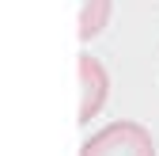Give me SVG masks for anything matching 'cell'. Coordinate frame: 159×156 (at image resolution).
Instances as JSON below:
<instances>
[{"instance_id": "cell-1", "label": "cell", "mask_w": 159, "mask_h": 156, "mask_svg": "<svg viewBox=\"0 0 159 156\" xmlns=\"http://www.w3.org/2000/svg\"><path fill=\"white\" fill-rule=\"evenodd\" d=\"M80 156H155V145L140 122H110L84 141Z\"/></svg>"}, {"instance_id": "cell-2", "label": "cell", "mask_w": 159, "mask_h": 156, "mask_svg": "<svg viewBox=\"0 0 159 156\" xmlns=\"http://www.w3.org/2000/svg\"><path fill=\"white\" fill-rule=\"evenodd\" d=\"M80 91H84L80 95V122H91L110 95V76H106L102 61L91 57V53L80 57Z\"/></svg>"}, {"instance_id": "cell-3", "label": "cell", "mask_w": 159, "mask_h": 156, "mask_svg": "<svg viewBox=\"0 0 159 156\" xmlns=\"http://www.w3.org/2000/svg\"><path fill=\"white\" fill-rule=\"evenodd\" d=\"M110 19V0H84L80 8V38H95Z\"/></svg>"}]
</instances>
